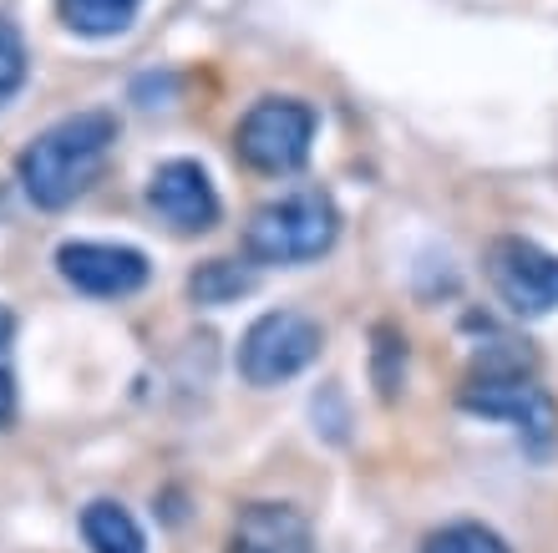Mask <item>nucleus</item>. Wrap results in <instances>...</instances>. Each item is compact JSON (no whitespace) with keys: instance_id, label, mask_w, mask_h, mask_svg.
I'll list each match as a JSON object with an SVG mask.
<instances>
[{"instance_id":"obj_1","label":"nucleus","mask_w":558,"mask_h":553,"mask_svg":"<svg viewBox=\"0 0 558 553\" xmlns=\"http://www.w3.org/2000/svg\"><path fill=\"white\" fill-rule=\"evenodd\" d=\"M118 143V117L112 112H76L57 128H46L36 143L21 153L15 173L36 208H66L97 183L107 168V153Z\"/></svg>"},{"instance_id":"obj_2","label":"nucleus","mask_w":558,"mask_h":553,"mask_svg":"<svg viewBox=\"0 0 558 553\" xmlns=\"http://www.w3.org/2000/svg\"><path fill=\"white\" fill-rule=\"evenodd\" d=\"M340 214L325 189H290L259 204L244 224V254L254 264H305L336 244Z\"/></svg>"},{"instance_id":"obj_3","label":"nucleus","mask_w":558,"mask_h":553,"mask_svg":"<svg viewBox=\"0 0 558 553\" xmlns=\"http://www.w3.org/2000/svg\"><path fill=\"white\" fill-rule=\"evenodd\" d=\"M462 407L483 411V417H508L538 442L554 437V407H548L544 386L529 376V356H518L508 346H493L477 356L468 386H462Z\"/></svg>"},{"instance_id":"obj_4","label":"nucleus","mask_w":558,"mask_h":553,"mask_svg":"<svg viewBox=\"0 0 558 553\" xmlns=\"http://www.w3.org/2000/svg\"><path fill=\"white\" fill-rule=\"evenodd\" d=\"M310 143H315V112L294 97H265L244 112L234 132L239 158L250 163L254 173H294L300 163L310 158Z\"/></svg>"},{"instance_id":"obj_5","label":"nucleus","mask_w":558,"mask_h":553,"mask_svg":"<svg viewBox=\"0 0 558 553\" xmlns=\"http://www.w3.org/2000/svg\"><path fill=\"white\" fill-rule=\"evenodd\" d=\"M320 356V325L305 310H269L239 340V376L250 386H279Z\"/></svg>"},{"instance_id":"obj_6","label":"nucleus","mask_w":558,"mask_h":553,"mask_svg":"<svg viewBox=\"0 0 558 553\" xmlns=\"http://www.w3.org/2000/svg\"><path fill=\"white\" fill-rule=\"evenodd\" d=\"M487 279L513 315H548L558 310V254L533 239H493L487 249Z\"/></svg>"},{"instance_id":"obj_7","label":"nucleus","mask_w":558,"mask_h":553,"mask_svg":"<svg viewBox=\"0 0 558 553\" xmlns=\"http://www.w3.org/2000/svg\"><path fill=\"white\" fill-rule=\"evenodd\" d=\"M57 269L72 290L92 294V300H122L147 285V254L128 244H97V239H76V244L57 249Z\"/></svg>"},{"instance_id":"obj_8","label":"nucleus","mask_w":558,"mask_h":553,"mask_svg":"<svg viewBox=\"0 0 558 553\" xmlns=\"http://www.w3.org/2000/svg\"><path fill=\"white\" fill-rule=\"evenodd\" d=\"M147 204L158 208V219L178 233H204L219 224V193H214L204 168L189 158L162 163L153 183H147Z\"/></svg>"},{"instance_id":"obj_9","label":"nucleus","mask_w":558,"mask_h":553,"mask_svg":"<svg viewBox=\"0 0 558 553\" xmlns=\"http://www.w3.org/2000/svg\"><path fill=\"white\" fill-rule=\"evenodd\" d=\"M229 553H315L310 518L290 503H250L234 518Z\"/></svg>"},{"instance_id":"obj_10","label":"nucleus","mask_w":558,"mask_h":553,"mask_svg":"<svg viewBox=\"0 0 558 553\" xmlns=\"http://www.w3.org/2000/svg\"><path fill=\"white\" fill-rule=\"evenodd\" d=\"M82 539H87L92 553H147L143 528L122 503H87L82 513Z\"/></svg>"},{"instance_id":"obj_11","label":"nucleus","mask_w":558,"mask_h":553,"mask_svg":"<svg viewBox=\"0 0 558 553\" xmlns=\"http://www.w3.org/2000/svg\"><path fill=\"white\" fill-rule=\"evenodd\" d=\"M143 0H57L61 21L82 36H118L133 26V15Z\"/></svg>"},{"instance_id":"obj_12","label":"nucleus","mask_w":558,"mask_h":553,"mask_svg":"<svg viewBox=\"0 0 558 553\" xmlns=\"http://www.w3.org/2000/svg\"><path fill=\"white\" fill-rule=\"evenodd\" d=\"M189 290L198 305H229V300H239L244 290H254V275L234 260H208V264H198V275L189 279Z\"/></svg>"},{"instance_id":"obj_13","label":"nucleus","mask_w":558,"mask_h":553,"mask_svg":"<svg viewBox=\"0 0 558 553\" xmlns=\"http://www.w3.org/2000/svg\"><path fill=\"white\" fill-rule=\"evenodd\" d=\"M422 553H513V549L483 524H447L422 543Z\"/></svg>"},{"instance_id":"obj_14","label":"nucleus","mask_w":558,"mask_h":553,"mask_svg":"<svg viewBox=\"0 0 558 553\" xmlns=\"http://www.w3.org/2000/svg\"><path fill=\"white\" fill-rule=\"evenodd\" d=\"M11 346H15V325H11V315L0 310V432H5L11 417H15V361H11Z\"/></svg>"},{"instance_id":"obj_15","label":"nucleus","mask_w":558,"mask_h":553,"mask_svg":"<svg viewBox=\"0 0 558 553\" xmlns=\"http://www.w3.org/2000/svg\"><path fill=\"white\" fill-rule=\"evenodd\" d=\"M21 76H26V46H21L15 26H5V21H0V103L21 87Z\"/></svg>"}]
</instances>
